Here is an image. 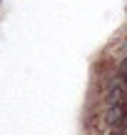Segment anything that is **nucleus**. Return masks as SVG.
Segmentation results:
<instances>
[{
	"label": "nucleus",
	"mask_w": 127,
	"mask_h": 135,
	"mask_svg": "<svg viewBox=\"0 0 127 135\" xmlns=\"http://www.w3.org/2000/svg\"><path fill=\"white\" fill-rule=\"evenodd\" d=\"M105 135H127V130L125 128H112V130H107Z\"/></svg>",
	"instance_id": "f03ea898"
},
{
	"label": "nucleus",
	"mask_w": 127,
	"mask_h": 135,
	"mask_svg": "<svg viewBox=\"0 0 127 135\" xmlns=\"http://www.w3.org/2000/svg\"><path fill=\"white\" fill-rule=\"evenodd\" d=\"M102 125L107 130H112V128H125L127 130V98L115 103V105L102 108Z\"/></svg>",
	"instance_id": "f257e3e1"
}]
</instances>
